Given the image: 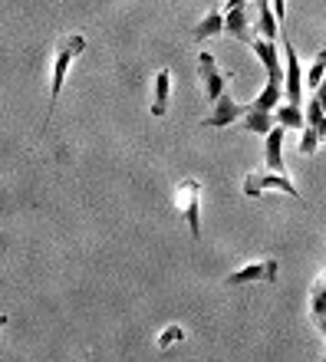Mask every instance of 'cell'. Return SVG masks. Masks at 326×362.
<instances>
[{
    "instance_id": "8",
    "label": "cell",
    "mask_w": 326,
    "mask_h": 362,
    "mask_svg": "<svg viewBox=\"0 0 326 362\" xmlns=\"http://www.w3.org/2000/svg\"><path fill=\"white\" fill-rule=\"evenodd\" d=\"M224 33L240 43H254L257 30H250V7H238V10H224Z\"/></svg>"
},
{
    "instance_id": "1",
    "label": "cell",
    "mask_w": 326,
    "mask_h": 362,
    "mask_svg": "<svg viewBox=\"0 0 326 362\" xmlns=\"http://www.w3.org/2000/svg\"><path fill=\"white\" fill-rule=\"evenodd\" d=\"M83 49H86V37H83V33L59 37L57 49H53V83H50V109H47V115H43V129L50 125V115H53V109H57V103H59V93L66 86L69 66H73V59H76Z\"/></svg>"
},
{
    "instance_id": "3",
    "label": "cell",
    "mask_w": 326,
    "mask_h": 362,
    "mask_svg": "<svg viewBox=\"0 0 326 362\" xmlns=\"http://www.w3.org/2000/svg\"><path fill=\"white\" fill-rule=\"evenodd\" d=\"M240 191H244L248 198H260L264 191H284V194L300 201V191H297V185L290 181V175L287 172H270V168L267 172H248Z\"/></svg>"
},
{
    "instance_id": "6",
    "label": "cell",
    "mask_w": 326,
    "mask_h": 362,
    "mask_svg": "<svg viewBox=\"0 0 326 362\" xmlns=\"http://www.w3.org/2000/svg\"><path fill=\"white\" fill-rule=\"evenodd\" d=\"M284 57H287V69H284V95H287V103L300 105L303 103V73H300V57L293 43L284 37Z\"/></svg>"
},
{
    "instance_id": "20",
    "label": "cell",
    "mask_w": 326,
    "mask_h": 362,
    "mask_svg": "<svg viewBox=\"0 0 326 362\" xmlns=\"http://www.w3.org/2000/svg\"><path fill=\"white\" fill-rule=\"evenodd\" d=\"M313 95H317V99H320V105H323V109H326V79H323V83H320V89H317V93H313Z\"/></svg>"
},
{
    "instance_id": "11",
    "label": "cell",
    "mask_w": 326,
    "mask_h": 362,
    "mask_svg": "<svg viewBox=\"0 0 326 362\" xmlns=\"http://www.w3.org/2000/svg\"><path fill=\"white\" fill-rule=\"evenodd\" d=\"M254 10H257V37H264V40H274L277 43V37H280V20H277V13H274V7H270V0H257L254 4Z\"/></svg>"
},
{
    "instance_id": "10",
    "label": "cell",
    "mask_w": 326,
    "mask_h": 362,
    "mask_svg": "<svg viewBox=\"0 0 326 362\" xmlns=\"http://www.w3.org/2000/svg\"><path fill=\"white\" fill-rule=\"evenodd\" d=\"M250 49H254V57L267 66V79H284V73H280V53H277V43H274V40L254 37Z\"/></svg>"
},
{
    "instance_id": "2",
    "label": "cell",
    "mask_w": 326,
    "mask_h": 362,
    "mask_svg": "<svg viewBox=\"0 0 326 362\" xmlns=\"http://www.w3.org/2000/svg\"><path fill=\"white\" fill-rule=\"evenodd\" d=\"M175 211H182V218L188 221V230L192 238H202V181L198 178H185L172 194Z\"/></svg>"
},
{
    "instance_id": "24",
    "label": "cell",
    "mask_w": 326,
    "mask_h": 362,
    "mask_svg": "<svg viewBox=\"0 0 326 362\" xmlns=\"http://www.w3.org/2000/svg\"><path fill=\"white\" fill-rule=\"evenodd\" d=\"M317 284H320V286H323V290H326V270H323V276H320Z\"/></svg>"
},
{
    "instance_id": "15",
    "label": "cell",
    "mask_w": 326,
    "mask_h": 362,
    "mask_svg": "<svg viewBox=\"0 0 326 362\" xmlns=\"http://www.w3.org/2000/svg\"><path fill=\"white\" fill-rule=\"evenodd\" d=\"M244 132H254V135H267L274 125H277V115L274 112H257V109H248V115L240 119Z\"/></svg>"
},
{
    "instance_id": "16",
    "label": "cell",
    "mask_w": 326,
    "mask_h": 362,
    "mask_svg": "<svg viewBox=\"0 0 326 362\" xmlns=\"http://www.w3.org/2000/svg\"><path fill=\"white\" fill-rule=\"evenodd\" d=\"M277 122L284 125V129H307V119H303V109L300 105H293V103H287V105H277Z\"/></svg>"
},
{
    "instance_id": "17",
    "label": "cell",
    "mask_w": 326,
    "mask_h": 362,
    "mask_svg": "<svg viewBox=\"0 0 326 362\" xmlns=\"http://www.w3.org/2000/svg\"><path fill=\"white\" fill-rule=\"evenodd\" d=\"M323 79H326V49H320L317 57H313V63H310V69H307V86L317 93Z\"/></svg>"
},
{
    "instance_id": "13",
    "label": "cell",
    "mask_w": 326,
    "mask_h": 362,
    "mask_svg": "<svg viewBox=\"0 0 326 362\" xmlns=\"http://www.w3.org/2000/svg\"><path fill=\"white\" fill-rule=\"evenodd\" d=\"M280 93H284V79H267V86L260 89V95L250 99L248 109H257V112H277Z\"/></svg>"
},
{
    "instance_id": "19",
    "label": "cell",
    "mask_w": 326,
    "mask_h": 362,
    "mask_svg": "<svg viewBox=\"0 0 326 362\" xmlns=\"http://www.w3.org/2000/svg\"><path fill=\"white\" fill-rule=\"evenodd\" d=\"M320 142H323V139L317 135V129H313V125H307V129H303V135H300V152L313 155L320 148Z\"/></svg>"
},
{
    "instance_id": "9",
    "label": "cell",
    "mask_w": 326,
    "mask_h": 362,
    "mask_svg": "<svg viewBox=\"0 0 326 362\" xmlns=\"http://www.w3.org/2000/svg\"><path fill=\"white\" fill-rule=\"evenodd\" d=\"M284 139H287V129L280 122L264 135V158H267L270 172H284Z\"/></svg>"
},
{
    "instance_id": "22",
    "label": "cell",
    "mask_w": 326,
    "mask_h": 362,
    "mask_svg": "<svg viewBox=\"0 0 326 362\" xmlns=\"http://www.w3.org/2000/svg\"><path fill=\"white\" fill-rule=\"evenodd\" d=\"M317 135H320V139H326V115H323V119H320V125H317Z\"/></svg>"
},
{
    "instance_id": "18",
    "label": "cell",
    "mask_w": 326,
    "mask_h": 362,
    "mask_svg": "<svg viewBox=\"0 0 326 362\" xmlns=\"http://www.w3.org/2000/svg\"><path fill=\"white\" fill-rule=\"evenodd\" d=\"M182 339H185V329H182V326L168 323V326L162 329V333L155 336V346H158V349L165 353V349H172V346H175V343H182Z\"/></svg>"
},
{
    "instance_id": "21",
    "label": "cell",
    "mask_w": 326,
    "mask_h": 362,
    "mask_svg": "<svg viewBox=\"0 0 326 362\" xmlns=\"http://www.w3.org/2000/svg\"><path fill=\"white\" fill-rule=\"evenodd\" d=\"M238 7H248V0H228V10H238Z\"/></svg>"
},
{
    "instance_id": "23",
    "label": "cell",
    "mask_w": 326,
    "mask_h": 362,
    "mask_svg": "<svg viewBox=\"0 0 326 362\" xmlns=\"http://www.w3.org/2000/svg\"><path fill=\"white\" fill-rule=\"evenodd\" d=\"M7 323H10V316H7V313H0V329H4Z\"/></svg>"
},
{
    "instance_id": "7",
    "label": "cell",
    "mask_w": 326,
    "mask_h": 362,
    "mask_svg": "<svg viewBox=\"0 0 326 362\" xmlns=\"http://www.w3.org/2000/svg\"><path fill=\"white\" fill-rule=\"evenodd\" d=\"M248 115V105H238L234 99H231V93H224L214 103V109L202 119V125H208V129H224V125L231 122H238V119H244Z\"/></svg>"
},
{
    "instance_id": "14",
    "label": "cell",
    "mask_w": 326,
    "mask_h": 362,
    "mask_svg": "<svg viewBox=\"0 0 326 362\" xmlns=\"http://www.w3.org/2000/svg\"><path fill=\"white\" fill-rule=\"evenodd\" d=\"M221 33H224V10L221 7H214L211 13L192 30V37L198 40V43H202V40H211V37H221Z\"/></svg>"
},
{
    "instance_id": "4",
    "label": "cell",
    "mask_w": 326,
    "mask_h": 362,
    "mask_svg": "<svg viewBox=\"0 0 326 362\" xmlns=\"http://www.w3.org/2000/svg\"><path fill=\"white\" fill-rule=\"evenodd\" d=\"M198 83H202V93L208 103H218L221 95L228 93V83H231V73L218 66V59L211 53H198Z\"/></svg>"
},
{
    "instance_id": "12",
    "label": "cell",
    "mask_w": 326,
    "mask_h": 362,
    "mask_svg": "<svg viewBox=\"0 0 326 362\" xmlns=\"http://www.w3.org/2000/svg\"><path fill=\"white\" fill-rule=\"evenodd\" d=\"M168 93H172V73L168 69H158L152 83V115L162 119L168 112Z\"/></svg>"
},
{
    "instance_id": "5",
    "label": "cell",
    "mask_w": 326,
    "mask_h": 362,
    "mask_svg": "<svg viewBox=\"0 0 326 362\" xmlns=\"http://www.w3.org/2000/svg\"><path fill=\"white\" fill-rule=\"evenodd\" d=\"M280 264L274 257L260 260V264H244L240 270H234V274H228V286H244V284H257V280H264V284L277 286L280 280Z\"/></svg>"
}]
</instances>
